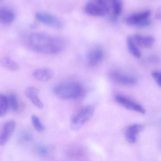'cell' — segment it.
<instances>
[{
	"instance_id": "6da1fadb",
	"label": "cell",
	"mask_w": 161,
	"mask_h": 161,
	"mask_svg": "<svg viewBox=\"0 0 161 161\" xmlns=\"http://www.w3.org/2000/svg\"><path fill=\"white\" fill-rule=\"evenodd\" d=\"M27 43L33 51L46 54L60 53L67 46L66 40L63 37L42 32L30 35L27 38Z\"/></svg>"
},
{
	"instance_id": "7a4b0ae2",
	"label": "cell",
	"mask_w": 161,
	"mask_h": 161,
	"mask_svg": "<svg viewBox=\"0 0 161 161\" xmlns=\"http://www.w3.org/2000/svg\"><path fill=\"white\" fill-rule=\"evenodd\" d=\"M54 94L64 100H74L82 96L84 88L81 84L75 81L60 83L54 86Z\"/></svg>"
},
{
	"instance_id": "3957f363",
	"label": "cell",
	"mask_w": 161,
	"mask_h": 161,
	"mask_svg": "<svg viewBox=\"0 0 161 161\" xmlns=\"http://www.w3.org/2000/svg\"><path fill=\"white\" fill-rule=\"evenodd\" d=\"M95 108L89 105L83 108L71 119L70 127L74 131L80 130L88 121L94 114Z\"/></svg>"
},
{
	"instance_id": "277c9868",
	"label": "cell",
	"mask_w": 161,
	"mask_h": 161,
	"mask_svg": "<svg viewBox=\"0 0 161 161\" xmlns=\"http://www.w3.org/2000/svg\"><path fill=\"white\" fill-rule=\"evenodd\" d=\"M36 19L44 25L56 29L60 30L63 27V23L62 20L55 16L43 12H37L35 14Z\"/></svg>"
},
{
	"instance_id": "5b68a950",
	"label": "cell",
	"mask_w": 161,
	"mask_h": 161,
	"mask_svg": "<svg viewBox=\"0 0 161 161\" xmlns=\"http://www.w3.org/2000/svg\"><path fill=\"white\" fill-rule=\"evenodd\" d=\"M150 15L151 11L148 10L143 13L133 14L126 17L124 19V20L128 25L130 26H136L140 27H147L150 24L149 17Z\"/></svg>"
},
{
	"instance_id": "8992f818",
	"label": "cell",
	"mask_w": 161,
	"mask_h": 161,
	"mask_svg": "<svg viewBox=\"0 0 161 161\" xmlns=\"http://www.w3.org/2000/svg\"><path fill=\"white\" fill-rule=\"evenodd\" d=\"M109 76L112 81L122 85H133L137 82V80L133 76L117 70L111 71Z\"/></svg>"
},
{
	"instance_id": "52a82bcc",
	"label": "cell",
	"mask_w": 161,
	"mask_h": 161,
	"mask_svg": "<svg viewBox=\"0 0 161 161\" xmlns=\"http://www.w3.org/2000/svg\"><path fill=\"white\" fill-rule=\"evenodd\" d=\"M115 100L119 104L126 109L140 114H145L146 113V111L143 106L122 95H117L115 97Z\"/></svg>"
},
{
	"instance_id": "ba28073f",
	"label": "cell",
	"mask_w": 161,
	"mask_h": 161,
	"mask_svg": "<svg viewBox=\"0 0 161 161\" xmlns=\"http://www.w3.org/2000/svg\"><path fill=\"white\" fill-rule=\"evenodd\" d=\"M66 155L68 158L74 160H81L86 157V152L82 146L79 145H71L65 149Z\"/></svg>"
},
{
	"instance_id": "9c48e42d",
	"label": "cell",
	"mask_w": 161,
	"mask_h": 161,
	"mask_svg": "<svg viewBox=\"0 0 161 161\" xmlns=\"http://www.w3.org/2000/svg\"><path fill=\"white\" fill-rule=\"evenodd\" d=\"M16 122L14 120H8L4 123L1 133V136H0L1 146H4L9 141V139L14 132Z\"/></svg>"
},
{
	"instance_id": "30bf717a",
	"label": "cell",
	"mask_w": 161,
	"mask_h": 161,
	"mask_svg": "<svg viewBox=\"0 0 161 161\" xmlns=\"http://www.w3.org/2000/svg\"><path fill=\"white\" fill-rule=\"evenodd\" d=\"M84 11L87 15L92 16H103L109 12L94 1L87 3L85 6Z\"/></svg>"
},
{
	"instance_id": "8fae6325",
	"label": "cell",
	"mask_w": 161,
	"mask_h": 161,
	"mask_svg": "<svg viewBox=\"0 0 161 161\" xmlns=\"http://www.w3.org/2000/svg\"><path fill=\"white\" fill-rule=\"evenodd\" d=\"M104 54L101 49L97 48L91 50L87 55L86 60L88 66L95 67L97 65L103 58Z\"/></svg>"
},
{
	"instance_id": "7c38bea8",
	"label": "cell",
	"mask_w": 161,
	"mask_h": 161,
	"mask_svg": "<svg viewBox=\"0 0 161 161\" xmlns=\"http://www.w3.org/2000/svg\"><path fill=\"white\" fill-rule=\"evenodd\" d=\"M32 75L37 80L41 82H47L53 78L54 72L50 69H38L33 71Z\"/></svg>"
},
{
	"instance_id": "4fadbf2b",
	"label": "cell",
	"mask_w": 161,
	"mask_h": 161,
	"mask_svg": "<svg viewBox=\"0 0 161 161\" xmlns=\"http://www.w3.org/2000/svg\"><path fill=\"white\" fill-rule=\"evenodd\" d=\"M143 126L141 124H134L129 126L125 131V137L130 143H134L136 141L137 134L142 130Z\"/></svg>"
},
{
	"instance_id": "5bb4252c",
	"label": "cell",
	"mask_w": 161,
	"mask_h": 161,
	"mask_svg": "<svg viewBox=\"0 0 161 161\" xmlns=\"http://www.w3.org/2000/svg\"><path fill=\"white\" fill-rule=\"evenodd\" d=\"M26 97L34 104L36 107L39 109H42L44 104L38 96V91L35 87L30 86L28 87L25 91Z\"/></svg>"
},
{
	"instance_id": "9a60e30c",
	"label": "cell",
	"mask_w": 161,
	"mask_h": 161,
	"mask_svg": "<svg viewBox=\"0 0 161 161\" xmlns=\"http://www.w3.org/2000/svg\"><path fill=\"white\" fill-rule=\"evenodd\" d=\"M15 15L14 13L7 7H1L0 9L1 21L5 24H11L14 20Z\"/></svg>"
},
{
	"instance_id": "2e32d148",
	"label": "cell",
	"mask_w": 161,
	"mask_h": 161,
	"mask_svg": "<svg viewBox=\"0 0 161 161\" xmlns=\"http://www.w3.org/2000/svg\"><path fill=\"white\" fill-rule=\"evenodd\" d=\"M135 42L137 46L144 48H149L153 45L154 38L151 36H142L139 35H136L133 37Z\"/></svg>"
},
{
	"instance_id": "e0dca14e",
	"label": "cell",
	"mask_w": 161,
	"mask_h": 161,
	"mask_svg": "<svg viewBox=\"0 0 161 161\" xmlns=\"http://www.w3.org/2000/svg\"><path fill=\"white\" fill-rule=\"evenodd\" d=\"M53 148L51 146L44 144H39L35 147L34 153L41 157H49L52 154Z\"/></svg>"
},
{
	"instance_id": "ac0fdd59",
	"label": "cell",
	"mask_w": 161,
	"mask_h": 161,
	"mask_svg": "<svg viewBox=\"0 0 161 161\" xmlns=\"http://www.w3.org/2000/svg\"><path fill=\"white\" fill-rule=\"evenodd\" d=\"M1 63L3 67L10 71H17L19 69V65L18 63L10 57H3Z\"/></svg>"
},
{
	"instance_id": "d6986e66",
	"label": "cell",
	"mask_w": 161,
	"mask_h": 161,
	"mask_svg": "<svg viewBox=\"0 0 161 161\" xmlns=\"http://www.w3.org/2000/svg\"><path fill=\"white\" fill-rule=\"evenodd\" d=\"M127 46L130 52L136 58L141 57V53L136 47V44L135 42L133 37L129 36L127 40Z\"/></svg>"
},
{
	"instance_id": "ffe728a7",
	"label": "cell",
	"mask_w": 161,
	"mask_h": 161,
	"mask_svg": "<svg viewBox=\"0 0 161 161\" xmlns=\"http://www.w3.org/2000/svg\"><path fill=\"white\" fill-rule=\"evenodd\" d=\"M9 107L8 97L1 94L0 95V116L1 117L5 115Z\"/></svg>"
},
{
	"instance_id": "44dd1931",
	"label": "cell",
	"mask_w": 161,
	"mask_h": 161,
	"mask_svg": "<svg viewBox=\"0 0 161 161\" xmlns=\"http://www.w3.org/2000/svg\"><path fill=\"white\" fill-rule=\"evenodd\" d=\"M33 139L32 134L27 130L20 132L18 136V141L21 144H26L31 141Z\"/></svg>"
},
{
	"instance_id": "7402d4cb",
	"label": "cell",
	"mask_w": 161,
	"mask_h": 161,
	"mask_svg": "<svg viewBox=\"0 0 161 161\" xmlns=\"http://www.w3.org/2000/svg\"><path fill=\"white\" fill-rule=\"evenodd\" d=\"M7 97L9 107L11 108V110L14 112H17L19 108V104L16 95L14 93H11Z\"/></svg>"
},
{
	"instance_id": "603a6c76",
	"label": "cell",
	"mask_w": 161,
	"mask_h": 161,
	"mask_svg": "<svg viewBox=\"0 0 161 161\" xmlns=\"http://www.w3.org/2000/svg\"><path fill=\"white\" fill-rule=\"evenodd\" d=\"M31 120L33 125L37 131L42 132L45 131V127L37 116L35 115L32 116Z\"/></svg>"
},
{
	"instance_id": "cb8c5ba5",
	"label": "cell",
	"mask_w": 161,
	"mask_h": 161,
	"mask_svg": "<svg viewBox=\"0 0 161 161\" xmlns=\"http://www.w3.org/2000/svg\"><path fill=\"white\" fill-rule=\"evenodd\" d=\"M113 5L115 16L120 15L122 13V3L121 0H111Z\"/></svg>"
},
{
	"instance_id": "d4e9b609",
	"label": "cell",
	"mask_w": 161,
	"mask_h": 161,
	"mask_svg": "<svg viewBox=\"0 0 161 161\" xmlns=\"http://www.w3.org/2000/svg\"><path fill=\"white\" fill-rule=\"evenodd\" d=\"M153 77L155 80L158 85L161 87V71H154L152 73Z\"/></svg>"
},
{
	"instance_id": "484cf974",
	"label": "cell",
	"mask_w": 161,
	"mask_h": 161,
	"mask_svg": "<svg viewBox=\"0 0 161 161\" xmlns=\"http://www.w3.org/2000/svg\"><path fill=\"white\" fill-rule=\"evenodd\" d=\"M93 1L102 6L108 11L110 10V5L108 0H93Z\"/></svg>"
},
{
	"instance_id": "4316f807",
	"label": "cell",
	"mask_w": 161,
	"mask_h": 161,
	"mask_svg": "<svg viewBox=\"0 0 161 161\" xmlns=\"http://www.w3.org/2000/svg\"><path fill=\"white\" fill-rule=\"evenodd\" d=\"M156 18L157 19H161V11L160 10H159L156 13Z\"/></svg>"
}]
</instances>
